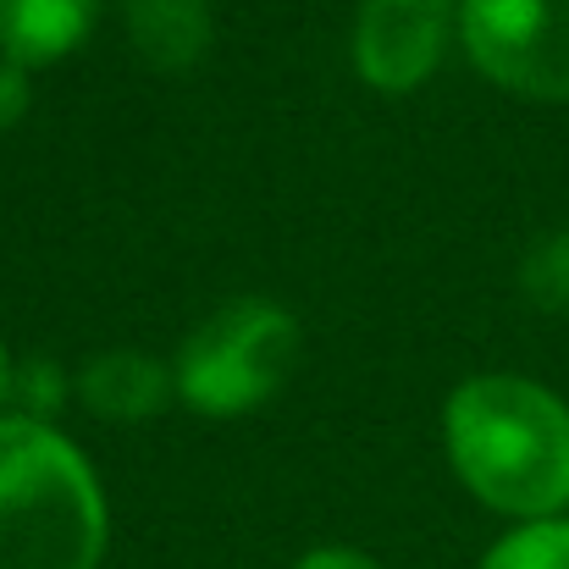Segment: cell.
I'll list each match as a JSON object with an SVG mask.
<instances>
[{
  "mask_svg": "<svg viewBox=\"0 0 569 569\" xmlns=\"http://www.w3.org/2000/svg\"><path fill=\"white\" fill-rule=\"evenodd\" d=\"M11 392L28 403V415H33V420H44V415H56V409H61V398H67V392H78V387L61 377L50 360H33V366L11 371Z\"/></svg>",
  "mask_w": 569,
  "mask_h": 569,
  "instance_id": "cell-11",
  "label": "cell"
},
{
  "mask_svg": "<svg viewBox=\"0 0 569 569\" xmlns=\"http://www.w3.org/2000/svg\"><path fill=\"white\" fill-rule=\"evenodd\" d=\"M459 481L498 515L553 520L569 509V403L526 377H470L442 409Z\"/></svg>",
  "mask_w": 569,
  "mask_h": 569,
  "instance_id": "cell-1",
  "label": "cell"
},
{
  "mask_svg": "<svg viewBox=\"0 0 569 569\" xmlns=\"http://www.w3.org/2000/svg\"><path fill=\"white\" fill-rule=\"evenodd\" d=\"M122 17L156 72H189L210 50V0H122Z\"/></svg>",
  "mask_w": 569,
  "mask_h": 569,
  "instance_id": "cell-8",
  "label": "cell"
},
{
  "mask_svg": "<svg viewBox=\"0 0 569 569\" xmlns=\"http://www.w3.org/2000/svg\"><path fill=\"white\" fill-rule=\"evenodd\" d=\"M481 569H569V520H520L487 548Z\"/></svg>",
  "mask_w": 569,
  "mask_h": 569,
  "instance_id": "cell-9",
  "label": "cell"
},
{
  "mask_svg": "<svg viewBox=\"0 0 569 569\" xmlns=\"http://www.w3.org/2000/svg\"><path fill=\"white\" fill-rule=\"evenodd\" d=\"M100 0H0V61L44 67L83 44Z\"/></svg>",
  "mask_w": 569,
  "mask_h": 569,
  "instance_id": "cell-7",
  "label": "cell"
},
{
  "mask_svg": "<svg viewBox=\"0 0 569 569\" xmlns=\"http://www.w3.org/2000/svg\"><path fill=\"white\" fill-rule=\"evenodd\" d=\"M299 366V321L271 299H232L193 327L172 377L193 415L232 420L260 409Z\"/></svg>",
  "mask_w": 569,
  "mask_h": 569,
  "instance_id": "cell-3",
  "label": "cell"
},
{
  "mask_svg": "<svg viewBox=\"0 0 569 569\" xmlns=\"http://www.w3.org/2000/svg\"><path fill=\"white\" fill-rule=\"evenodd\" d=\"M106 492L89 459L33 415H0V569H100Z\"/></svg>",
  "mask_w": 569,
  "mask_h": 569,
  "instance_id": "cell-2",
  "label": "cell"
},
{
  "mask_svg": "<svg viewBox=\"0 0 569 569\" xmlns=\"http://www.w3.org/2000/svg\"><path fill=\"white\" fill-rule=\"evenodd\" d=\"M459 22V0H360L355 22V67L381 94L420 89Z\"/></svg>",
  "mask_w": 569,
  "mask_h": 569,
  "instance_id": "cell-5",
  "label": "cell"
},
{
  "mask_svg": "<svg viewBox=\"0 0 569 569\" xmlns=\"http://www.w3.org/2000/svg\"><path fill=\"white\" fill-rule=\"evenodd\" d=\"M11 371H17V366H11V355H6V343H0V398L11 392Z\"/></svg>",
  "mask_w": 569,
  "mask_h": 569,
  "instance_id": "cell-14",
  "label": "cell"
},
{
  "mask_svg": "<svg viewBox=\"0 0 569 569\" xmlns=\"http://www.w3.org/2000/svg\"><path fill=\"white\" fill-rule=\"evenodd\" d=\"M22 106H28V67L0 61V128H6V122H17V117H22Z\"/></svg>",
  "mask_w": 569,
  "mask_h": 569,
  "instance_id": "cell-12",
  "label": "cell"
},
{
  "mask_svg": "<svg viewBox=\"0 0 569 569\" xmlns=\"http://www.w3.org/2000/svg\"><path fill=\"white\" fill-rule=\"evenodd\" d=\"M470 61L520 100H569V0H459Z\"/></svg>",
  "mask_w": 569,
  "mask_h": 569,
  "instance_id": "cell-4",
  "label": "cell"
},
{
  "mask_svg": "<svg viewBox=\"0 0 569 569\" xmlns=\"http://www.w3.org/2000/svg\"><path fill=\"white\" fill-rule=\"evenodd\" d=\"M293 569H381V565L371 553H360V548H310Z\"/></svg>",
  "mask_w": 569,
  "mask_h": 569,
  "instance_id": "cell-13",
  "label": "cell"
},
{
  "mask_svg": "<svg viewBox=\"0 0 569 569\" xmlns=\"http://www.w3.org/2000/svg\"><path fill=\"white\" fill-rule=\"evenodd\" d=\"M520 288H526V299H531L537 310L569 316V227L553 232V238H542V243L526 254Z\"/></svg>",
  "mask_w": 569,
  "mask_h": 569,
  "instance_id": "cell-10",
  "label": "cell"
},
{
  "mask_svg": "<svg viewBox=\"0 0 569 569\" xmlns=\"http://www.w3.org/2000/svg\"><path fill=\"white\" fill-rule=\"evenodd\" d=\"M78 398L106 415V420H150L167 409V398L178 392V377L156 360V355H139V349H111L100 360H89L78 371Z\"/></svg>",
  "mask_w": 569,
  "mask_h": 569,
  "instance_id": "cell-6",
  "label": "cell"
}]
</instances>
